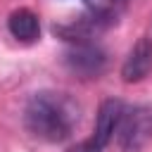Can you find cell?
<instances>
[{
  "instance_id": "3",
  "label": "cell",
  "mask_w": 152,
  "mask_h": 152,
  "mask_svg": "<svg viewBox=\"0 0 152 152\" xmlns=\"http://www.w3.org/2000/svg\"><path fill=\"white\" fill-rule=\"evenodd\" d=\"M64 64L78 78H97L107 66V55L93 40H81L71 43V48L64 55Z\"/></svg>"
},
{
  "instance_id": "6",
  "label": "cell",
  "mask_w": 152,
  "mask_h": 152,
  "mask_svg": "<svg viewBox=\"0 0 152 152\" xmlns=\"http://www.w3.org/2000/svg\"><path fill=\"white\" fill-rule=\"evenodd\" d=\"M7 28H10V33H12L17 40H21V43H33V40H38V36H40L38 14H33V12L26 10V7H21V10H17V12L10 14Z\"/></svg>"
},
{
  "instance_id": "8",
  "label": "cell",
  "mask_w": 152,
  "mask_h": 152,
  "mask_svg": "<svg viewBox=\"0 0 152 152\" xmlns=\"http://www.w3.org/2000/svg\"><path fill=\"white\" fill-rule=\"evenodd\" d=\"M66 152H100V147L95 145V142H78V145H74V147H69Z\"/></svg>"
},
{
  "instance_id": "4",
  "label": "cell",
  "mask_w": 152,
  "mask_h": 152,
  "mask_svg": "<svg viewBox=\"0 0 152 152\" xmlns=\"http://www.w3.org/2000/svg\"><path fill=\"white\" fill-rule=\"evenodd\" d=\"M152 71V38L142 36L121 64V78L126 83H138Z\"/></svg>"
},
{
  "instance_id": "5",
  "label": "cell",
  "mask_w": 152,
  "mask_h": 152,
  "mask_svg": "<svg viewBox=\"0 0 152 152\" xmlns=\"http://www.w3.org/2000/svg\"><path fill=\"white\" fill-rule=\"evenodd\" d=\"M124 109H126V104H124L121 100H114V97L104 100V102L100 104V109H97L95 133H93V140H90V142H95L100 150H102L104 145H109L112 138H114V133H116V126H119V121H121Z\"/></svg>"
},
{
  "instance_id": "1",
  "label": "cell",
  "mask_w": 152,
  "mask_h": 152,
  "mask_svg": "<svg viewBox=\"0 0 152 152\" xmlns=\"http://www.w3.org/2000/svg\"><path fill=\"white\" fill-rule=\"evenodd\" d=\"M78 104L64 95L52 90H40L31 95L24 107V126L26 131L45 142H62L71 135L78 124Z\"/></svg>"
},
{
  "instance_id": "7",
  "label": "cell",
  "mask_w": 152,
  "mask_h": 152,
  "mask_svg": "<svg viewBox=\"0 0 152 152\" xmlns=\"http://www.w3.org/2000/svg\"><path fill=\"white\" fill-rule=\"evenodd\" d=\"M83 2H86L88 12H90L93 17L112 24V21H116V17L124 12V7H126L128 0H83Z\"/></svg>"
},
{
  "instance_id": "2",
  "label": "cell",
  "mask_w": 152,
  "mask_h": 152,
  "mask_svg": "<svg viewBox=\"0 0 152 152\" xmlns=\"http://www.w3.org/2000/svg\"><path fill=\"white\" fill-rule=\"evenodd\" d=\"M114 135L119 138V145L126 152H140L152 140V109L126 107Z\"/></svg>"
}]
</instances>
